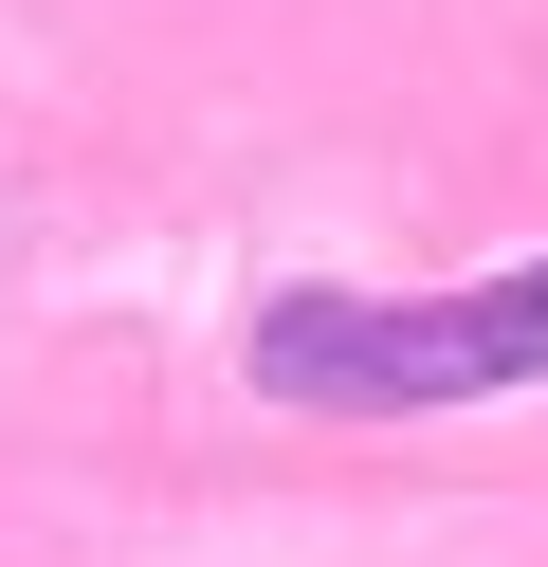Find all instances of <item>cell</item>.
I'll return each instance as SVG.
<instances>
[{"instance_id": "obj_1", "label": "cell", "mask_w": 548, "mask_h": 567, "mask_svg": "<svg viewBox=\"0 0 548 567\" xmlns=\"http://www.w3.org/2000/svg\"><path fill=\"white\" fill-rule=\"evenodd\" d=\"M256 384L311 421H438L548 384V257L475 275V293H275L256 311Z\"/></svg>"}]
</instances>
